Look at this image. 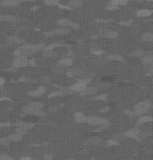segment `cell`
<instances>
[{"label":"cell","mask_w":153,"mask_h":160,"mask_svg":"<svg viewBox=\"0 0 153 160\" xmlns=\"http://www.w3.org/2000/svg\"><path fill=\"white\" fill-rule=\"evenodd\" d=\"M44 48V44H29L22 46V47L19 48L15 52V55L16 56H22V57L28 58L35 54L37 51L43 50Z\"/></svg>","instance_id":"1"},{"label":"cell","mask_w":153,"mask_h":160,"mask_svg":"<svg viewBox=\"0 0 153 160\" xmlns=\"http://www.w3.org/2000/svg\"><path fill=\"white\" fill-rule=\"evenodd\" d=\"M44 108V104L40 102H34L28 105L25 106L22 108V112L25 114H33V115H44V113L42 111Z\"/></svg>","instance_id":"2"},{"label":"cell","mask_w":153,"mask_h":160,"mask_svg":"<svg viewBox=\"0 0 153 160\" xmlns=\"http://www.w3.org/2000/svg\"><path fill=\"white\" fill-rule=\"evenodd\" d=\"M152 106V104L149 100L140 102L134 106V114L137 116L143 115L147 112L148 111L150 110Z\"/></svg>","instance_id":"3"},{"label":"cell","mask_w":153,"mask_h":160,"mask_svg":"<svg viewBox=\"0 0 153 160\" xmlns=\"http://www.w3.org/2000/svg\"><path fill=\"white\" fill-rule=\"evenodd\" d=\"M90 79H82L80 82H78L75 83V84L69 87V89H70V90L73 92H81L82 93L87 88Z\"/></svg>","instance_id":"4"},{"label":"cell","mask_w":153,"mask_h":160,"mask_svg":"<svg viewBox=\"0 0 153 160\" xmlns=\"http://www.w3.org/2000/svg\"><path fill=\"white\" fill-rule=\"evenodd\" d=\"M87 122L91 126H100L103 124H109L108 121L105 118L98 117V116H93L88 118Z\"/></svg>","instance_id":"5"},{"label":"cell","mask_w":153,"mask_h":160,"mask_svg":"<svg viewBox=\"0 0 153 160\" xmlns=\"http://www.w3.org/2000/svg\"><path fill=\"white\" fill-rule=\"evenodd\" d=\"M13 67L16 68H20V67H23L29 65V60L27 58L22 57V56H17L13 60Z\"/></svg>","instance_id":"6"},{"label":"cell","mask_w":153,"mask_h":160,"mask_svg":"<svg viewBox=\"0 0 153 160\" xmlns=\"http://www.w3.org/2000/svg\"><path fill=\"white\" fill-rule=\"evenodd\" d=\"M68 75L69 76H84L86 75V73L79 67H75L68 70Z\"/></svg>","instance_id":"7"},{"label":"cell","mask_w":153,"mask_h":160,"mask_svg":"<svg viewBox=\"0 0 153 160\" xmlns=\"http://www.w3.org/2000/svg\"><path fill=\"white\" fill-rule=\"evenodd\" d=\"M128 2H129L128 0H111L107 4V7L109 8H116L118 6L126 5Z\"/></svg>","instance_id":"8"},{"label":"cell","mask_w":153,"mask_h":160,"mask_svg":"<svg viewBox=\"0 0 153 160\" xmlns=\"http://www.w3.org/2000/svg\"><path fill=\"white\" fill-rule=\"evenodd\" d=\"M100 35L103 37L108 39H115L118 37V34L114 31H110L107 29H102L100 31Z\"/></svg>","instance_id":"9"},{"label":"cell","mask_w":153,"mask_h":160,"mask_svg":"<svg viewBox=\"0 0 153 160\" xmlns=\"http://www.w3.org/2000/svg\"><path fill=\"white\" fill-rule=\"evenodd\" d=\"M46 92V88H44L43 86L39 87L38 89H36L35 91H30L29 93V95L31 96V97H40V96L44 94V93Z\"/></svg>","instance_id":"10"},{"label":"cell","mask_w":153,"mask_h":160,"mask_svg":"<svg viewBox=\"0 0 153 160\" xmlns=\"http://www.w3.org/2000/svg\"><path fill=\"white\" fill-rule=\"evenodd\" d=\"M69 33V30L68 29H66V28H59V29H57L55 31H52V32H49V33H46V35H52V34H56L58 35H68Z\"/></svg>","instance_id":"11"},{"label":"cell","mask_w":153,"mask_h":160,"mask_svg":"<svg viewBox=\"0 0 153 160\" xmlns=\"http://www.w3.org/2000/svg\"><path fill=\"white\" fill-rule=\"evenodd\" d=\"M98 91V89L95 86H90L86 88L82 92V95H93Z\"/></svg>","instance_id":"12"},{"label":"cell","mask_w":153,"mask_h":160,"mask_svg":"<svg viewBox=\"0 0 153 160\" xmlns=\"http://www.w3.org/2000/svg\"><path fill=\"white\" fill-rule=\"evenodd\" d=\"M20 3L19 0H2L1 4L5 7H14Z\"/></svg>","instance_id":"13"},{"label":"cell","mask_w":153,"mask_h":160,"mask_svg":"<svg viewBox=\"0 0 153 160\" xmlns=\"http://www.w3.org/2000/svg\"><path fill=\"white\" fill-rule=\"evenodd\" d=\"M74 119H75V121L77 122V123H84V122H87L88 117L84 115V114H82V113L77 112L75 114Z\"/></svg>","instance_id":"14"},{"label":"cell","mask_w":153,"mask_h":160,"mask_svg":"<svg viewBox=\"0 0 153 160\" xmlns=\"http://www.w3.org/2000/svg\"><path fill=\"white\" fill-rule=\"evenodd\" d=\"M57 23L62 27H68V26H73V23L71 20H69L67 18H61L57 21Z\"/></svg>","instance_id":"15"},{"label":"cell","mask_w":153,"mask_h":160,"mask_svg":"<svg viewBox=\"0 0 153 160\" xmlns=\"http://www.w3.org/2000/svg\"><path fill=\"white\" fill-rule=\"evenodd\" d=\"M142 63L144 65H152L153 62V56L152 54H147V55H144L143 56Z\"/></svg>","instance_id":"16"},{"label":"cell","mask_w":153,"mask_h":160,"mask_svg":"<svg viewBox=\"0 0 153 160\" xmlns=\"http://www.w3.org/2000/svg\"><path fill=\"white\" fill-rule=\"evenodd\" d=\"M152 14V10L150 9H141L137 12V15L140 17H150Z\"/></svg>","instance_id":"17"},{"label":"cell","mask_w":153,"mask_h":160,"mask_svg":"<svg viewBox=\"0 0 153 160\" xmlns=\"http://www.w3.org/2000/svg\"><path fill=\"white\" fill-rule=\"evenodd\" d=\"M139 129H129V131H127L126 133H125V136L129 137V138H137V133H139Z\"/></svg>","instance_id":"18"},{"label":"cell","mask_w":153,"mask_h":160,"mask_svg":"<svg viewBox=\"0 0 153 160\" xmlns=\"http://www.w3.org/2000/svg\"><path fill=\"white\" fill-rule=\"evenodd\" d=\"M0 20L7 21V22H16L19 21V19L16 17H13V16H10V15H5V16H1L0 17Z\"/></svg>","instance_id":"19"},{"label":"cell","mask_w":153,"mask_h":160,"mask_svg":"<svg viewBox=\"0 0 153 160\" xmlns=\"http://www.w3.org/2000/svg\"><path fill=\"white\" fill-rule=\"evenodd\" d=\"M73 60L70 59H62L58 62V65L62 67H69L73 65Z\"/></svg>","instance_id":"20"},{"label":"cell","mask_w":153,"mask_h":160,"mask_svg":"<svg viewBox=\"0 0 153 160\" xmlns=\"http://www.w3.org/2000/svg\"><path fill=\"white\" fill-rule=\"evenodd\" d=\"M83 5V2L81 0H71L69 1L68 5L71 8H76V7H79Z\"/></svg>","instance_id":"21"},{"label":"cell","mask_w":153,"mask_h":160,"mask_svg":"<svg viewBox=\"0 0 153 160\" xmlns=\"http://www.w3.org/2000/svg\"><path fill=\"white\" fill-rule=\"evenodd\" d=\"M7 138L9 140L10 142H19V141L22 139V135L18 134V133H15L14 134L11 135L7 137Z\"/></svg>","instance_id":"22"},{"label":"cell","mask_w":153,"mask_h":160,"mask_svg":"<svg viewBox=\"0 0 153 160\" xmlns=\"http://www.w3.org/2000/svg\"><path fill=\"white\" fill-rule=\"evenodd\" d=\"M142 40L145 42H152L153 41V35L151 32H144L142 35Z\"/></svg>","instance_id":"23"},{"label":"cell","mask_w":153,"mask_h":160,"mask_svg":"<svg viewBox=\"0 0 153 160\" xmlns=\"http://www.w3.org/2000/svg\"><path fill=\"white\" fill-rule=\"evenodd\" d=\"M7 41L10 44H20L22 42V39L18 36H11L7 38Z\"/></svg>","instance_id":"24"},{"label":"cell","mask_w":153,"mask_h":160,"mask_svg":"<svg viewBox=\"0 0 153 160\" xmlns=\"http://www.w3.org/2000/svg\"><path fill=\"white\" fill-rule=\"evenodd\" d=\"M107 59L109 60H114V61H123L124 59L122 55H119V54H111L107 56Z\"/></svg>","instance_id":"25"},{"label":"cell","mask_w":153,"mask_h":160,"mask_svg":"<svg viewBox=\"0 0 153 160\" xmlns=\"http://www.w3.org/2000/svg\"><path fill=\"white\" fill-rule=\"evenodd\" d=\"M151 121H152V118L150 115L141 116V117L138 119L139 123H147V122H151Z\"/></svg>","instance_id":"26"},{"label":"cell","mask_w":153,"mask_h":160,"mask_svg":"<svg viewBox=\"0 0 153 160\" xmlns=\"http://www.w3.org/2000/svg\"><path fill=\"white\" fill-rule=\"evenodd\" d=\"M101 142V138H99V137L94 136L92 138H89L87 142V144H91V145H95V144H98Z\"/></svg>","instance_id":"27"},{"label":"cell","mask_w":153,"mask_h":160,"mask_svg":"<svg viewBox=\"0 0 153 160\" xmlns=\"http://www.w3.org/2000/svg\"><path fill=\"white\" fill-rule=\"evenodd\" d=\"M145 55V52L143 50H135L131 52V55L135 58H142Z\"/></svg>","instance_id":"28"},{"label":"cell","mask_w":153,"mask_h":160,"mask_svg":"<svg viewBox=\"0 0 153 160\" xmlns=\"http://www.w3.org/2000/svg\"><path fill=\"white\" fill-rule=\"evenodd\" d=\"M44 55L48 58H55L58 56V54L52 50H45L44 52Z\"/></svg>","instance_id":"29"},{"label":"cell","mask_w":153,"mask_h":160,"mask_svg":"<svg viewBox=\"0 0 153 160\" xmlns=\"http://www.w3.org/2000/svg\"><path fill=\"white\" fill-rule=\"evenodd\" d=\"M28 130H29V129H26V128H25V127H18L16 129L15 133H18V134L21 135L23 136L24 135L26 134V133H28Z\"/></svg>","instance_id":"30"},{"label":"cell","mask_w":153,"mask_h":160,"mask_svg":"<svg viewBox=\"0 0 153 160\" xmlns=\"http://www.w3.org/2000/svg\"><path fill=\"white\" fill-rule=\"evenodd\" d=\"M60 0H45L44 3L48 6H54L58 5Z\"/></svg>","instance_id":"31"},{"label":"cell","mask_w":153,"mask_h":160,"mask_svg":"<svg viewBox=\"0 0 153 160\" xmlns=\"http://www.w3.org/2000/svg\"><path fill=\"white\" fill-rule=\"evenodd\" d=\"M151 133H148V132H143V131H139V133H137V137L139 138H146L148 136H150Z\"/></svg>","instance_id":"32"},{"label":"cell","mask_w":153,"mask_h":160,"mask_svg":"<svg viewBox=\"0 0 153 160\" xmlns=\"http://www.w3.org/2000/svg\"><path fill=\"white\" fill-rule=\"evenodd\" d=\"M124 137L125 136V135L123 134V133H117V134H115L114 135V140H116V141H120V140H122V138H124Z\"/></svg>","instance_id":"33"},{"label":"cell","mask_w":153,"mask_h":160,"mask_svg":"<svg viewBox=\"0 0 153 160\" xmlns=\"http://www.w3.org/2000/svg\"><path fill=\"white\" fill-rule=\"evenodd\" d=\"M0 144H2L3 146H8L10 144V141L7 139V138H0Z\"/></svg>","instance_id":"34"},{"label":"cell","mask_w":153,"mask_h":160,"mask_svg":"<svg viewBox=\"0 0 153 160\" xmlns=\"http://www.w3.org/2000/svg\"><path fill=\"white\" fill-rule=\"evenodd\" d=\"M0 160H14L11 157H8L5 153H0Z\"/></svg>","instance_id":"35"},{"label":"cell","mask_w":153,"mask_h":160,"mask_svg":"<svg viewBox=\"0 0 153 160\" xmlns=\"http://www.w3.org/2000/svg\"><path fill=\"white\" fill-rule=\"evenodd\" d=\"M109 87V84H107L106 82H102L100 83L99 85H98V87H97V89H107Z\"/></svg>","instance_id":"36"},{"label":"cell","mask_w":153,"mask_h":160,"mask_svg":"<svg viewBox=\"0 0 153 160\" xmlns=\"http://www.w3.org/2000/svg\"><path fill=\"white\" fill-rule=\"evenodd\" d=\"M48 110H49V112L55 113V112H58V108L57 106H50V107H49Z\"/></svg>","instance_id":"37"},{"label":"cell","mask_w":153,"mask_h":160,"mask_svg":"<svg viewBox=\"0 0 153 160\" xmlns=\"http://www.w3.org/2000/svg\"><path fill=\"white\" fill-rule=\"evenodd\" d=\"M107 144L108 146H114V145H117L118 144V142L116 140H109L107 141Z\"/></svg>","instance_id":"38"},{"label":"cell","mask_w":153,"mask_h":160,"mask_svg":"<svg viewBox=\"0 0 153 160\" xmlns=\"http://www.w3.org/2000/svg\"><path fill=\"white\" fill-rule=\"evenodd\" d=\"M108 127V124H103V125H100L99 127H98L97 129V131H102L104 130V129H106Z\"/></svg>","instance_id":"39"},{"label":"cell","mask_w":153,"mask_h":160,"mask_svg":"<svg viewBox=\"0 0 153 160\" xmlns=\"http://www.w3.org/2000/svg\"><path fill=\"white\" fill-rule=\"evenodd\" d=\"M107 94H101V95L98 96L97 97H96V99H101V100H105V99H107Z\"/></svg>","instance_id":"40"},{"label":"cell","mask_w":153,"mask_h":160,"mask_svg":"<svg viewBox=\"0 0 153 160\" xmlns=\"http://www.w3.org/2000/svg\"><path fill=\"white\" fill-rule=\"evenodd\" d=\"M125 112H126V114H127L129 117H133L134 115H135V114H134V112H132V111H131V110H126L125 111Z\"/></svg>","instance_id":"41"},{"label":"cell","mask_w":153,"mask_h":160,"mask_svg":"<svg viewBox=\"0 0 153 160\" xmlns=\"http://www.w3.org/2000/svg\"><path fill=\"white\" fill-rule=\"evenodd\" d=\"M109 110H110L109 107H105V108H104V109H101L100 112H101L106 113V112H109Z\"/></svg>","instance_id":"42"},{"label":"cell","mask_w":153,"mask_h":160,"mask_svg":"<svg viewBox=\"0 0 153 160\" xmlns=\"http://www.w3.org/2000/svg\"><path fill=\"white\" fill-rule=\"evenodd\" d=\"M5 79H3L2 77H0V87H2L5 84Z\"/></svg>","instance_id":"43"},{"label":"cell","mask_w":153,"mask_h":160,"mask_svg":"<svg viewBox=\"0 0 153 160\" xmlns=\"http://www.w3.org/2000/svg\"><path fill=\"white\" fill-rule=\"evenodd\" d=\"M20 160H33V159L29 157H24L20 159Z\"/></svg>","instance_id":"44"},{"label":"cell","mask_w":153,"mask_h":160,"mask_svg":"<svg viewBox=\"0 0 153 160\" xmlns=\"http://www.w3.org/2000/svg\"><path fill=\"white\" fill-rule=\"evenodd\" d=\"M8 70L11 72H13V73H14V72H16V70H17V68H16V67H11L10 69H8Z\"/></svg>","instance_id":"45"},{"label":"cell","mask_w":153,"mask_h":160,"mask_svg":"<svg viewBox=\"0 0 153 160\" xmlns=\"http://www.w3.org/2000/svg\"><path fill=\"white\" fill-rule=\"evenodd\" d=\"M44 159H45L46 160H51V157H50V156H47V155H46V156H45V157H44Z\"/></svg>","instance_id":"46"},{"label":"cell","mask_w":153,"mask_h":160,"mask_svg":"<svg viewBox=\"0 0 153 160\" xmlns=\"http://www.w3.org/2000/svg\"><path fill=\"white\" fill-rule=\"evenodd\" d=\"M135 2H139V3H140V2H145L146 0H134Z\"/></svg>","instance_id":"47"},{"label":"cell","mask_w":153,"mask_h":160,"mask_svg":"<svg viewBox=\"0 0 153 160\" xmlns=\"http://www.w3.org/2000/svg\"><path fill=\"white\" fill-rule=\"evenodd\" d=\"M23 1H25V2H34L35 0H23Z\"/></svg>","instance_id":"48"},{"label":"cell","mask_w":153,"mask_h":160,"mask_svg":"<svg viewBox=\"0 0 153 160\" xmlns=\"http://www.w3.org/2000/svg\"><path fill=\"white\" fill-rule=\"evenodd\" d=\"M146 1H147V2H152V0H146Z\"/></svg>","instance_id":"49"}]
</instances>
